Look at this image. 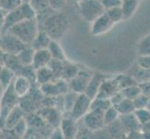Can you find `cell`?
<instances>
[{"label": "cell", "mask_w": 150, "mask_h": 139, "mask_svg": "<svg viewBox=\"0 0 150 139\" xmlns=\"http://www.w3.org/2000/svg\"><path fill=\"white\" fill-rule=\"evenodd\" d=\"M39 32L38 23L37 22V19H30L25 20L17 23L10 28L8 33L15 35L25 45H30L33 43L35 36L38 35ZM7 33V32H6ZM4 34V33H3Z\"/></svg>", "instance_id": "cell-1"}, {"label": "cell", "mask_w": 150, "mask_h": 139, "mask_svg": "<svg viewBox=\"0 0 150 139\" xmlns=\"http://www.w3.org/2000/svg\"><path fill=\"white\" fill-rule=\"evenodd\" d=\"M35 18H37V12H35V8L28 2H23L16 9L7 13L5 25L1 34L8 32L12 26H14V25H16L21 22H23V20L35 19Z\"/></svg>", "instance_id": "cell-2"}, {"label": "cell", "mask_w": 150, "mask_h": 139, "mask_svg": "<svg viewBox=\"0 0 150 139\" xmlns=\"http://www.w3.org/2000/svg\"><path fill=\"white\" fill-rule=\"evenodd\" d=\"M77 6L81 17L91 23L105 11L100 0H79Z\"/></svg>", "instance_id": "cell-3"}, {"label": "cell", "mask_w": 150, "mask_h": 139, "mask_svg": "<svg viewBox=\"0 0 150 139\" xmlns=\"http://www.w3.org/2000/svg\"><path fill=\"white\" fill-rule=\"evenodd\" d=\"M13 83V82H12ZM12 83L10 84L8 87H7L5 89L4 95L2 96L1 100V110H0V123L2 125H4V122L8 114L10 112L14 107L17 106V100L19 98V96L15 93L13 89Z\"/></svg>", "instance_id": "cell-4"}, {"label": "cell", "mask_w": 150, "mask_h": 139, "mask_svg": "<svg viewBox=\"0 0 150 139\" xmlns=\"http://www.w3.org/2000/svg\"><path fill=\"white\" fill-rule=\"evenodd\" d=\"M69 89V83L64 79L53 80L40 85V91L42 92V94L49 97H57L64 95Z\"/></svg>", "instance_id": "cell-5"}, {"label": "cell", "mask_w": 150, "mask_h": 139, "mask_svg": "<svg viewBox=\"0 0 150 139\" xmlns=\"http://www.w3.org/2000/svg\"><path fill=\"white\" fill-rule=\"evenodd\" d=\"M25 45L23 41H21L18 37L11 34L10 33L1 34L0 36V48L7 54L17 55Z\"/></svg>", "instance_id": "cell-6"}, {"label": "cell", "mask_w": 150, "mask_h": 139, "mask_svg": "<svg viewBox=\"0 0 150 139\" xmlns=\"http://www.w3.org/2000/svg\"><path fill=\"white\" fill-rule=\"evenodd\" d=\"M91 101L92 99L90 96H88L85 93L79 94V96H77L76 99L75 104L70 111L71 117L76 121L82 119V118L91 110Z\"/></svg>", "instance_id": "cell-7"}, {"label": "cell", "mask_w": 150, "mask_h": 139, "mask_svg": "<svg viewBox=\"0 0 150 139\" xmlns=\"http://www.w3.org/2000/svg\"><path fill=\"white\" fill-rule=\"evenodd\" d=\"M66 28V20L64 16L57 15L52 16L47 20L46 22V29L44 31L48 33V34L53 40V38L62 35Z\"/></svg>", "instance_id": "cell-8"}, {"label": "cell", "mask_w": 150, "mask_h": 139, "mask_svg": "<svg viewBox=\"0 0 150 139\" xmlns=\"http://www.w3.org/2000/svg\"><path fill=\"white\" fill-rule=\"evenodd\" d=\"M115 25L112 20L107 16L105 11L103 14H102L100 17H98L95 20L91 22V33L92 35H102L103 34L107 33L108 31H110L111 28Z\"/></svg>", "instance_id": "cell-9"}, {"label": "cell", "mask_w": 150, "mask_h": 139, "mask_svg": "<svg viewBox=\"0 0 150 139\" xmlns=\"http://www.w3.org/2000/svg\"><path fill=\"white\" fill-rule=\"evenodd\" d=\"M91 74L88 73L87 71H79L77 74L71 79L69 82V88L76 94H82L85 93L87 86L89 85V82L91 78Z\"/></svg>", "instance_id": "cell-10"}, {"label": "cell", "mask_w": 150, "mask_h": 139, "mask_svg": "<svg viewBox=\"0 0 150 139\" xmlns=\"http://www.w3.org/2000/svg\"><path fill=\"white\" fill-rule=\"evenodd\" d=\"M103 113L100 110H91L83 117L84 124L90 130H100L105 126V120H103Z\"/></svg>", "instance_id": "cell-11"}, {"label": "cell", "mask_w": 150, "mask_h": 139, "mask_svg": "<svg viewBox=\"0 0 150 139\" xmlns=\"http://www.w3.org/2000/svg\"><path fill=\"white\" fill-rule=\"evenodd\" d=\"M120 90L117 80H103L100 86V89L98 91L96 97L100 98H111V97L117 93Z\"/></svg>", "instance_id": "cell-12"}, {"label": "cell", "mask_w": 150, "mask_h": 139, "mask_svg": "<svg viewBox=\"0 0 150 139\" xmlns=\"http://www.w3.org/2000/svg\"><path fill=\"white\" fill-rule=\"evenodd\" d=\"M51 59H52V57H51L48 48L35 50L32 66L35 70H38L40 68H43V67L49 66Z\"/></svg>", "instance_id": "cell-13"}, {"label": "cell", "mask_w": 150, "mask_h": 139, "mask_svg": "<svg viewBox=\"0 0 150 139\" xmlns=\"http://www.w3.org/2000/svg\"><path fill=\"white\" fill-rule=\"evenodd\" d=\"M60 129L65 139H75L77 133L76 121L73 118H64L61 121Z\"/></svg>", "instance_id": "cell-14"}, {"label": "cell", "mask_w": 150, "mask_h": 139, "mask_svg": "<svg viewBox=\"0 0 150 139\" xmlns=\"http://www.w3.org/2000/svg\"><path fill=\"white\" fill-rule=\"evenodd\" d=\"M120 122L123 128V130L126 132L130 133L132 131H141L142 125L141 123L138 122L136 116L133 113H130V114H125V115H120Z\"/></svg>", "instance_id": "cell-15"}, {"label": "cell", "mask_w": 150, "mask_h": 139, "mask_svg": "<svg viewBox=\"0 0 150 139\" xmlns=\"http://www.w3.org/2000/svg\"><path fill=\"white\" fill-rule=\"evenodd\" d=\"M13 89L19 97L24 96L31 89V82L23 75H18L13 80Z\"/></svg>", "instance_id": "cell-16"}, {"label": "cell", "mask_w": 150, "mask_h": 139, "mask_svg": "<svg viewBox=\"0 0 150 139\" xmlns=\"http://www.w3.org/2000/svg\"><path fill=\"white\" fill-rule=\"evenodd\" d=\"M103 80H105V78H103V76L101 74H93L92 75L90 82H89V85H88V86H87L85 94L88 96H90L91 99L95 98Z\"/></svg>", "instance_id": "cell-17"}, {"label": "cell", "mask_w": 150, "mask_h": 139, "mask_svg": "<svg viewBox=\"0 0 150 139\" xmlns=\"http://www.w3.org/2000/svg\"><path fill=\"white\" fill-rule=\"evenodd\" d=\"M21 119H23V110L19 106H16L8 114L4 122V126L7 129H13Z\"/></svg>", "instance_id": "cell-18"}, {"label": "cell", "mask_w": 150, "mask_h": 139, "mask_svg": "<svg viewBox=\"0 0 150 139\" xmlns=\"http://www.w3.org/2000/svg\"><path fill=\"white\" fill-rule=\"evenodd\" d=\"M51 40L52 39H51V37L48 34V33L46 32V31L39 30L38 35L35 36V40L33 41V43L31 44V45H32V47L35 50L48 48Z\"/></svg>", "instance_id": "cell-19"}, {"label": "cell", "mask_w": 150, "mask_h": 139, "mask_svg": "<svg viewBox=\"0 0 150 139\" xmlns=\"http://www.w3.org/2000/svg\"><path fill=\"white\" fill-rule=\"evenodd\" d=\"M54 76L55 74L53 73V71L49 66L35 70V78H37V82L38 84H40V85L53 81Z\"/></svg>", "instance_id": "cell-20"}, {"label": "cell", "mask_w": 150, "mask_h": 139, "mask_svg": "<svg viewBox=\"0 0 150 139\" xmlns=\"http://www.w3.org/2000/svg\"><path fill=\"white\" fill-rule=\"evenodd\" d=\"M35 51V50L32 47V45H25L24 47L17 54V57H18L19 60L21 61V63H22L23 66L32 65Z\"/></svg>", "instance_id": "cell-21"}, {"label": "cell", "mask_w": 150, "mask_h": 139, "mask_svg": "<svg viewBox=\"0 0 150 139\" xmlns=\"http://www.w3.org/2000/svg\"><path fill=\"white\" fill-rule=\"evenodd\" d=\"M48 49H49L50 53L53 59L63 61V62H66V57H65L64 50L55 40L50 41V43L48 46Z\"/></svg>", "instance_id": "cell-22"}, {"label": "cell", "mask_w": 150, "mask_h": 139, "mask_svg": "<svg viewBox=\"0 0 150 139\" xmlns=\"http://www.w3.org/2000/svg\"><path fill=\"white\" fill-rule=\"evenodd\" d=\"M139 5V0H122L121 8L124 15V20L130 19L136 11Z\"/></svg>", "instance_id": "cell-23"}, {"label": "cell", "mask_w": 150, "mask_h": 139, "mask_svg": "<svg viewBox=\"0 0 150 139\" xmlns=\"http://www.w3.org/2000/svg\"><path fill=\"white\" fill-rule=\"evenodd\" d=\"M4 66L8 67V68H9L10 70H12L15 73H21L24 67L22 63H21V61L19 60L17 55H12V54H7L6 59H5Z\"/></svg>", "instance_id": "cell-24"}, {"label": "cell", "mask_w": 150, "mask_h": 139, "mask_svg": "<svg viewBox=\"0 0 150 139\" xmlns=\"http://www.w3.org/2000/svg\"><path fill=\"white\" fill-rule=\"evenodd\" d=\"M117 110L118 113L120 115L130 114L133 113L135 110V107H134L133 101L129 98H123L120 103H117V105L114 106Z\"/></svg>", "instance_id": "cell-25"}, {"label": "cell", "mask_w": 150, "mask_h": 139, "mask_svg": "<svg viewBox=\"0 0 150 139\" xmlns=\"http://www.w3.org/2000/svg\"><path fill=\"white\" fill-rule=\"evenodd\" d=\"M14 79H15L14 71L8 68V67L4 66L3 70L0 73V84L3 86V88L6 89L7 87H8Z\"/></svg>", "instance_id": "cell-26"}, {"label": "cell", "mask_w": 150, "mask_h": 139, "mask_svg": "<svg viewBox=\"0 0 150 139\" xmlns=\"http://www.w3.org/2000/svg\"><path fill=\"white\" fill-rule=\"evenodd\" d=\"M112 106V103L109 98H100V97H95L92 99L91 110H100L105 112L108 108Z\"/></svg>", "instance_id": "cell-27"}, {"label": "cell", "mask_w": 150, "mask_h": 139, "mask_svg": "<svg viewBox=\"0 0 150 139\" xmlns=\"http://www.w3.org/2000/svg\"><path fill=\"white\" fill-rule=\"evenodd\" d=\"M120 114L118 113L117 110L114 106H111L110 108L105 111L103 113V120H105V125H110L112 123L116 122L117 119L120 118Z\"/></svg>", "instance_id": "cell-28"}, {"label": "cell", "mask_w": 150, "mask_h": 139, "mask_svg": "<svg viewBox=\"0 0 150 139\" xmlns=\"http://www.w3.org/2000/svg\"><path fill=\"white\" fill-rule=\"evenodd\" d=\"M137 52L139 56H150V34L146 35L139 42Z\"/></svg>", "instance_id": "cell-29"}, {"label": "cell", "mask_w": 150, "mask_h": 139, "mask_svg": "<svg viewBox=\"0 0 150 139\" xmlns=\"http://www.w3.org/2000/svg\"><path fill=\"white\" fill-rule=\"evenodd\" d=\"M105 13L115 24L117 22H120L121 20H124V15H123V11H122L121 7H117V8L106 9Z\"/></svg>", "instance_id": "cell-30"}, {"label": "cell", "mask_w": 150, "mask_h": 139, "mask_svg": "<svg viewBox=\"0 0 150 139\" xmlns=\"http://www.w3.org/2000/svg\"><path fill=\"white\" fill-rule=\"evenodd\" d=\"M120 91H121L122 95L124 96L125 98H129V99H132V100H133L135 97H137L139 95H141L143 93L141 87L137 86L136 85L126 87V88H124Z\"/></svg>", "instance_id": "cell-31"}, {"label": "cell", "mask_w": 150, "mask_h": 139, "mask_svg": "<svg viewBox=\"0 0 150 139\" xmlns=\"http://www.w3.org/2000/svg\"><path fill=\"white\" fill-rule=\"evenodd\" d=\"M23 3V0H0V8L7 13L16 9Z\"/></svg>", "instance_id": "cell-32"}, {"label": "cell", "mask_w": 150, "mask_h": 139, "mask_svg": "<svg viewBox=\"0 0 150 139\" xmlns=\"http://www.w3.org/2000/svg\"><path fill=\"white\" fill-rule=\"evenodd\" d=\"M134 115L136 116L137 120L141 123V125L150 122V110L147 109V108L135 110H134Z\"/></svg>", "instance_id": "cell-33"}, {"label": "cell", "mask_w": 150, "mask_h": 139, "mask_svg": "<svg viewBox=\"0 0 150 139\" xmlns=\"http://www.w3.org/2000/svg\"><path fill=\"white\" fill-rule=\"evenodd\" d=\"M149 99H150V96L146 94H144V93H142L141 95H139L137 97H135V98L132 100L134 107H135V110L147 108Z\"/></svg>", "instance_id": "cell-34"}, {"label": "cell", "mask_w": 150, "mask_h": 139, "mask_svg": "<svg viewBox=\"0 0 150 139\" xmlns=\"http://www.w3.org/2000/svg\"><path fill=\"white\" fill-rule=\"evenodd\" d=\"M77 96H79V94H76V93H75L73 91L70 93L67 92L65 94V97L64 98V106L66 110H68L69 112L71 111L72 108H73L75 102H76Z\"/></svg>", "instance_id": "cell-35"}, {"label": "cell", "mask_w": 150, "mask_h": 139, "mask_svg": "<svg viewBox=\"0 0 150 139\" xmlns=\"http://www.w3.org/2000/svg\"><path fill=\"white\" fill-rule=\"evenodd\" d=\"M13 130H14V133L17 136H19V137L24 136L25 133H26V131H27V123H26V121H25L23 118V119H21L19 121V122L13 128Z\"/></svg>", "instance_id": "cell-36"}, {"label": "cell", "mask_w": 150, "mask_h": 139, "mask_svg": "<svg viewBox=\"0 0 150 139\" xmlns=\"http://www.w3.org/2000/svg\"><path fill=\"white\" fill-rule=\"evenodd\" d=\"M79 73V70H77L76 66L75 65H71V64H67L64 65V70H63V74L66 76V78H68L69 80L73 79L74 77Z\"/></svg>", "instance_id": "cell-37"}, {"label": "cell", "mask_w": 150, "mask_h": 139, "mask_svg": "<svg viewBox=\"0 0 150 139\" xmlns=\"http://www.w3.org/2000/svg\"><path fill=\"white\" fill-rule=\"evenodd\" d=\"M100 1L105 10L113 8L120 7L122 3V0H100Z\"/></svg>", "instance_id": "cell-38"}, {"label": "cell", "mask_w": 150, "mask_h": 139, "mask_svg": "<svg viewBox=\"0 0 150 139\" xmlns=\"http://www.w3.org/2000/svg\"><path fill=\"white\" fill-rule=\"evenodd\" d=\"M138 66L141 69L150 70V56H139Z\"/></svg>", "instance_id": "cell-39"}, {"label": "cell", "mask_w": 150, "mask_h": 139, "mask_svg": "<svg viewBox=\"0 0 150 139\" xmlns=\"http://www.w3.org/2000/svg\"><path fill=\"white\" fill-rule=\"evenodd\" d=\"M128 139H144L142 131H132L128 133Z\"/></svg>", "instance_id": "cell-40"}, {"label": "cell", "mask_w": 150, "mask_h": 139, "mask_svg": "<svg viewBox=\"0 0 150 139\" xmlns=\"http://www.w3.org/2000/svg\"><path fill=\"white\" fill-rule=\"evenodd\" d=\"M6 17H7V12L5 11L4 9H2L0 8V34H1L3 27L5 25V20H6Z\"/></svg>", "instance_id": "cell-41"}, {"label": "cell", "mask_w": 150, "mask_h": 139, "mask_svg": "<svg viewBox=\"0 0 150 139\" xmlns=\"http://www.w3.org/2000/svg\"><path fill=\"white\" fill-rule=\"evenodd\" d=\"M50 139H65V138H64L60 128H57V129H55V131L52 133V135L50 136Z\"/></svg>", "instance_id": "cell-42"}, {"label": "cell", "mask_w": 150, "mask_h": 139, "mask_svg": "<svg viewBox=\"0 0 150 139\" xmlns=\"http://www.w3.org/2000/svg\"><path fill=\"white\" fill-rule=\"evenodd\" d=\"M141 131L142 132H150V122L144 123V124L142 125Z\"/></svg>", "instance_id": "cell-43"}, {"label": "cell", "mask_w": 150, "mask_h": 139, "mask_svg": "<svg viewBox=\"0 0 150 139\" xmlns=\"http://www.w3.org/2000/svg\"><path fill=\"white\" fill-rule=\"evenodd\" d=\"M144 139H150V132H143Z\"/></svg>", "instance_id": "cell-44"}, {"label": "cell", "mask_w": 150, "mask_h": 139, "mask_svg": "<svg viewBox=\"0 0 150 139\" xmlns=\"http://www.w3.org/2000/svg\"><path fill=\"white\" fill-rule=\"evenodd\" d=\"M3 68H4V65L0 63V73H1V71L3 70Z\"/></svg>", "instance_id": "cell-45"}, {"label": "cell", "mask_w": 150, "mask_h": 139, "mask_svg": "<svg viewBox=\"0 0 150 139\" xmlns=\"http://www.w3.org/2000/svg\"><path fill=\"white\" fill-rule=\"evenodd\" d=\"M147 109L150 110V99H149V102H148V105H147Z\"/></svg>", "instance_id": "cell-46"}, {"label": "cell", "mask_w": 150, "mask_h": 139, "mask_svg": "<svg viewBox=\"0 0 150 139\" xmlns=\"http://www.w3.org/2000/svg\"><path fill=\"white\" fill-rule=\"evenodd\" d=\"M124 139H128V137H126V138H124Z\"/></svg>", "instance_id": "cell-47"}, {"label": "cell", "mask_w": 150, "mask_h": 139, "mask_svg": "<svg viewBox=\"0 0 150 139\" xmlns=\"http://www.w3.org/2000/svg\"><path fill=\"white\" fill-rule=\"evenodd\" d=\"M0 35H1V34H0Z\"/></svg>", "instance_id": "cell-48"}]
</instances>
